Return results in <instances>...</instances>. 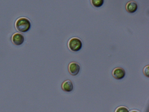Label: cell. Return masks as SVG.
<instances>
[{"instance_id": "cell-4", "label": "cell", "mask_w": 149, "mask_h": 112, "mask_svg": "<svg viewBox=\"0 0 149 112\" xmlns=\"http://www.w3.org/2000/svg\"><path fill=\"white\" fill-rule=\"evenodd\" d=\"M25 38L22 34L19 33H16L12 35L11 41L16 46H20L23 44Z\"/></svg>"}, {"instance_id": "cell-5", "label": "cell", "mask_w": 149, "mask_h": 112, "mask_svg": "<svg viewBox=\"0 0 149 112\" xmlns=\"http://www.w3.org/2000/svg\"><path fill=\"white\" fill-rule=\"evenodd\" d=\"M126 75V72L121 67L115 68L112 71V76L116 80H121Z\"/></svg>"}, {"instance_id": "cell-11", "label": "cell", "mask_w": 149, "mask_h": 112, "mask_svg": "<svg viewBox=\"0 0 149 112\" xmlns=\"http://www.w3.org/2000/svg\"><path fill=\"white\" fill-rule=\"evenodd\" d=\"M130 112H138V111H131Z\"/></svg>"}, {"instance_id": "cell-8", "label": "cell", "mask_w": 149, "mask_h": 112, "mask_svg": "<svg viewBox=\"0 0 149 112\" xmlns=\"http://www.w3.org/2000/svg\"><path fill=\"white\" fill-rule=\"evenodd\" d=\"M92 5L95 7H100L104 4V0H91Z\"/></svg>"}, {"instance_id": "cell-9", "label": "cell", "mask_w": 149, "mask_h": 112, "mask_svg": "<svg viewBox=\"0 0 149 112\" xmlns=\"http://www.w3.org/2000/svg\"><path fill=\"white\" fill-rule=\"evenodd\" d=\"M115 112H129V111L126 107L121 106L116 109Z\"/></svg>"}, {"instance_id": "cell-6", "label": "cell", "mask_w": 149, "mask_h": 112, "mask_svg": "<svg viewBox=\"0 0 149 112\" xmlns=\"http://www.w3.org/2000/svg\"><path fill=\"white\" fill-rule=\"evenodd\" d=\"M137 8H138L137 4L134 1L129 2L126 6V9L127 11L131 14L135 13L137 10Z\"/></svg>"}, {"instance_id": "cell-2", "label": "cell", "mask_w": 149, "mask_h": 112, "mask_svg": "<svg viewBox=\"0 0 149 112\" xmlns=\"http://www.w3.org/2000/svg\"><path fill=\"white\" fill-rule=\"evenodd\" d=\"M82 42L78 38H72L68 41V47L73 52H78L82 48Z\"/></svg>"}, {"instance_id": "cell-1", "label": "cell", "mask_w": 149, "mask_h": 112, "mask_svg": "<svg viewBox=\"0 0 149 112\" xmlns=\"http://www.w3.org/2000/svg\"><path fill=\"white\" fill-rule=\"evenodd\" d=\"M15 26L19 32L26 33L30 29L31 22L26 18L21 17L16 21Z\"/></svg>"}, {"instance_id": "cell-7", "label": "cell", "mask_w": 149, "mask_h": 112, "mask_svg": "<svg viewBox=\"0 0 149 112\" xmlns=\"http://www.w3.org/2000/svg\"><path fill=\"white\" fill-rule=\"evenodd\" d=\"M61 88L63 91L71 92L73 90V85L70 80H66L63 83Z\"/></svg>"}, {"instance_id": "cell-3", "label": "cell", "mask_w": 149, "mask_h": 112, "mask_svg": "<svg viewBox=\"0 0 149 112\" xmlns=\"http://www.w3.org/2000/svg\"><path fill=\"white\" fill-rule=\"evenodd\" d=\"M80 69L79 64L75 62H70L68 66L69 72L72 76L77 75L80 71Z\"/></svg>"}, {"instance_id": "cell-10", "label": "cell", "mask_w": 149, "mask_h": 112, "mask_svg": "<svg viewBox=\"0 0 149 112\" xmlns=\"http://www.w3.org/2000/svg\"><path fill=\"white\" fill-rule=\"evenodd\" d=\"M143 72L144 75L147 77H149V65H147L146 67H144Z\"/></svg>"}]
</instances>
